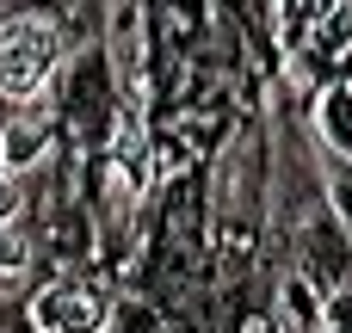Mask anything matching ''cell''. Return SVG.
<instances>
[{
  "mask_svg": "<svg viewBox=\"0 0 352 333\" xmlns=\"http://www.w3.org/2000/svg\"><path fill=\"white\" fill-rule=\"evenodd\" d=\"M31 266V241L19 235V222H0V272H25Z\"/></svg>",
  "mask_w": 352,
  "mask_h": 333,
  "instance_id": "3",
  "label": "cell"
},
{
  "mask_svg": "<svg viewBox=\"0 0 352 333\" xmlns=\"http://www.w3.org/2000/svg\"><path fill=\"white\" fill-rule=\"evenodd\" d=\"M43 148H50V136H43L37 124H12V130H6V167H12V173L37 167V161H43Z\"/></svg>",
  "mask_w": 352,
  "mask_h": 333,
  "instance_id": "2",
  "label": "cell"
},
{
  "mask_svg": "<svg viewBox=\"0 0 352 333\" xmlns=\"http://www.w3.org/2000/svg\"><path fill=\"white\" fill-rule=\"evenodd\" d=\"M19 210H25L19 173H12V167H0V222H19Z\"/></svg>",
  "mask_w": 352,
  "mask_h": 333,
  "instance_id": "4",
  "label": "cell"
},
{
  "mask_svg": "<svg viewBox=\"0 0 352 333\" xmlns=\"http://www.w3.org/2000/svg\"><path fill=\"white\" fill-rule=\"evenodd\" d=\"M0 167H6V130H0Z\"/></svg>",
  "mask_w": 352,
  "mask_h": 333,
  "instance_id": "6",
  "label": "cell"
},
{
  "mask_svg": "<svg viewBox=\"0 0 352 333\" xmlns=\"http://www.w3.org/2000/svg\"><path fill=\"white\" fill-rule=\"evenodd\" d=\"M56 56H62V37H56L50 19H6L0 25V93L31 99L50 80Z\"/></svg>",
  "mask_w": 352,
  "mask_h": 333,
  "instance_id": "1",
  "label": "cell"
},
{
  "mask_svg": "<svg viewBox=\"0 0 352 333\" xmlns=\"http://www.w3.org/2000/svg\"><path fill=\"white\" fill-rule=\"evenodd\" d=\"M12 278H19V272H0V303H6V290H12Z\"/></svg>",
  "mask_w": 352,
  "mask_h": 333,
  "instance_id": "5",
  "label": "cell"
}]
</instances>
